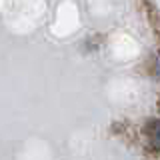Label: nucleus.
<instances>
[{"label":"nucleus","instance_id":"nucleus-1","mask_svg":"<svg viewBox=\"0 0 160 160\" xmlns=\"http://www.w3.org/2000/svg\"><path fill=\"white\" fill-rule=\"evenodd\" d=\"M144 132L150 138V142L154 144V148H160V120H148Z\"/></svg>","mask_w":160,"mask_h":160}]
</instances>
